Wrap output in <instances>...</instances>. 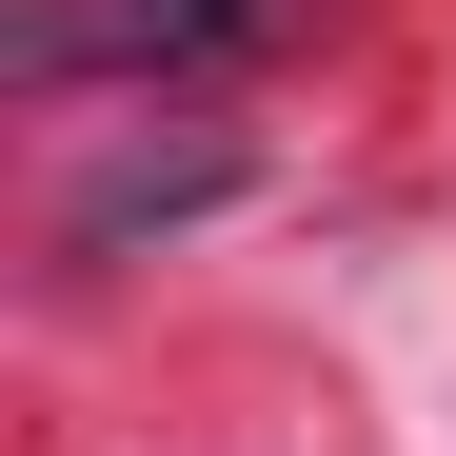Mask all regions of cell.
I'll list each match as a JSON object with an SVG mask.
<instances>
[{
	"instance_id": "obj_2",
	"label": "cell",
	"mask_w": 456,
	"mask_h": 456,
	"mask_svg": "<svg viewBox=\"0 0 456 456\" xmlns=\"http://www.w3.org/2000/svg\"><path fill=\"white\" fill-rule=\"evenodd\" d=\"M239 199V139L218 119H179V139H119V159L60 199V258H119V239H159V218H218Z\"/></svg>"
},
{
	"instance_id": "obj_1",
	"label": "cell",
	"mask_w": 456,
	"mask_h": 456,
	"mask_svg": "<svg viewBox=\"0 0 456 456\" xmlns=\"http://www.w3.org/2000/svg\"><path fill=\"white\" fill-rule=\"evenodd\" d=\"M318 0H40L20 20V80H159V100H199V80H239V60H278Z\"/></svg>"
}]
</instances>
